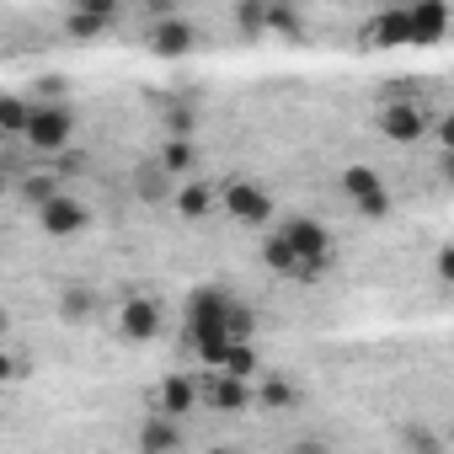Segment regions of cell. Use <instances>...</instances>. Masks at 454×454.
<instances>
[{
  "label": "cell",
  "instance_id": "obj_1",
  "mask_svg": "<svg viewBox=\"0 0 454 454\" xmlns=\"http://www.w3.org/2000/svg\"><path fill=\"white\" fill-rule=\"evenodd\" d=\"M284 247H289V257H294V268H300V278H316V273H326L332 268V231L321 219H310V214H284V224L273 231Z\"/></svg>",
  "mask_w": 454,
  "mask_h": 454
},
{
  "label": "cell",
  "instance_id": "obj_2",
  "mask_svg": "<svg viewBox=\"0 0 454 454\" xmlns=\"http://www.w3.org/2000/svg\"><path fill=\"white\" fill-rule=\"evenodd\" d=\"M22 139L33 150H43V155L70 150V139H75V107L70 102H33V118H27V134Z\"/></svg>",
  "mask_w": 454,
  "mask_h": 454
},
{
  "label": "cell",
  "instance_id": "obj_3",
  "mask_svg": "<svg viewBox=\"0 0 454 454\" xmlns=\"http://www.w3.org/2000/svg\"><path fill=\"white\" fill-rule=\"evenodd\" d=\"M224 321H231V294H224V289H192L187 294V342L224 337ZM224 342H231V337H224Z\"/></svg>",
  "mask_w": 454,
  "mask_h": 454
},
{
  "label": "cell",
  "instance_id": "obj_4",
  "mask_svg": "<svg viewBox=\"0 0 454 454\" xmlns=\"http://www.w3.org/2000/svg\"><path fill=\"white\" fill-rule=\"evenodd\" d=\"M342 192H348V203H353L364 219H385V214H390V187H385V176L369 171V166H348V171H342Z\"/></svg>",
  "mask_w": 454,
  "mask_h": 454
},
{
  "label": "cell",
  "instance_id": "obj_5",
  "mask_svg": "<svg viewBox=\"0 0 454 454\" xmlns=\"http://www.w3.org/2000/svg\"><path fill=\"white\" fill-rule=\"evenodd\" d=\"M160 326H166L160 300H150V294H129V300L118 305V337H123V342H155Z\"/></svg>",
  "mask_w": 454,
  "mask_h": 454
},
{
  "label": "cell",
  "instance_id": "obj_6",
  "mask_svg": "<svg viewBox=\"0 0 454 454\" xmlns=\"http://www.w3.org/2000/svg\"><path fill=\"white\" fill-rule=\"evenodd\" d=\"M224 214L241 219V224H268V219H273V198H268L257 182L231 176V182H224Z\"/></svg>",
  "mask_w": 454,
  "mask_h": 454
},
{
  "label": "cell",
  "instance_id": "obj_7",
  "mask_svg": "<svg viewBox=\"0 0 454 454\" xmlns=\"http://www.w3.org/2000/svg\"><path fill=\"white\" fill-rule=\"evenodd\" d=\"M427 129H433V118H427L422 102H385L380 107V134L395 139V145H417Z\"/></svg>",
  "mask_w": 454,
  "mask_h": 454
},
{
  "label": "cell",
  "instance_id": "obj_8",
  "mask_svg": "<svg viewBox=\"0 0 454 454\" xmlns=\"http://www.w3.org/2000/svg\"><path fill=\"white\" fill-rule=\"evenodd\" d=\"M198 49V27L187 22V17H160V22H150V54L155 59H182V54H192Z\"/></svg>",
  "mask_w": 454,
  "mask_h": 454
},
{
  "label": "cell",
  "instance_id": "obj_9",
  "mask_svg": "<svg viewBox=\"0 0 454 454\" xmlns=\"http://www.w3.org/2000/svg\"><path fill=\"white\" fill-rule=\"evenodd\" d=\"M198 401H203V406H214V411H247L257 395H252V385H247V380H231V374H203V380H198Z\"/></svg>",
  "mask_w": 454,
  "mask_h": 454
},
{
  "label": "cell",
  "instance_id": "obj_10",
  "mask_svg": "<svg viewBox=\"0 0 454 454\" xmlns=\"http://www.w3.org/2000/svg\"><path fill=\"white\" fill-rule=\"evenodd\" d=\"M86 203L81 198H70V192H59V198H49L43 208H38V224L49 236H75V231H86Z\"/></svg>",
  "mask_w": 454,
  "mask_h": 454
},
{
  "label": "cell",
  "instance_id": "obj_11",
  "mask_svg": "<svg viewBox=\"0 0 454 454\" xmlns=\"http://www.w3.org/2000/svg\"><path fill=\"white\" fill-rule=\"evenodd\" d=\"M155 406H160V417H182V411H192L198 406V374H166L160 385H155Z\"/></svg>",
  "mask_w": 454,
  "mask_h": 454
},
{
  "label": "cell",
  "instance_id": "obj_12",
  "mask_svg": "<svg viewBox=\"0 0 454 454\" xmlns=\"http://www.w3.org/2000/svg\"><path fill=\"white\" fill-rule=\"evenodd\" d=\"M449 27V6L427 0V6H406V43H438Z\"/></svg>",
  "mask_w": 454,
  "mask_h": 454
},
{
  "label": "cell",
  "instance_id": "obj_13",
  "mask_svg": "<svg viewBox=\"0 0 454 454\" xmlns=\"http://www.w3.org/2000/svg\"><path fill=\"white\" fill-rule=\"evenodd\" d=\"M139 454H182V427L155 411V417L139 427Z\"/></svg>",
  "mask_w": 454,
  "mask_h": 454
},
{
  "label": "cell",
  "instance_id": "obj_14",
  "mask_svg": "<svg viewBox=\"0 0 454 454\" xmlns=\"http://www.w3.org/2000/svg\"><path fill=\"white\" fill-rule=\"evenodd\" d=\"M27 118H33V97L27 91H6V97H0V134L22 139L27 134Z\"/></svg>",
  "mask_w": 454,
  "mask_h": 454
},
{
  "label": "cell",
  "instance_id": "obj_15",
  "mask_svg": "<svg viewBox=\"0 0 454 454\" xmlns=\"http://www.w3.org/2000/svg\"><path fill=\"white\" fill-rule=\"evenodd\" d=\"M155 166L166 176H187V171H198V145L192 139H166L160 155H155Z\"/></svg>",
  "mask_w": 454,
  "mask_h": 454
},
{
  "label": "cell",
  "instance_id": "obj_16",
  "mask_svg": "<svg viewBox=\"0 0 454 454\" xmlns=\"http://www.w3.org/2000/svg\"><path fill=\"white\" fill-rule=\"evenodd\" d=\"M214 374H231V380H247V385H252V380H257V348H252V342H231Z\"/></svg>",
  "mask_w": 454,
  "mask_h": 454
},
{
  "label": "cell",
  "instance_id": "obj_17",
  "mask_svg": "<svg viewBox=\"0 0 454 454\" xmlns=\"http://www.w3.org/2000/svg\"><path fill=\"white\" fill-rule=\"evenodd\" d=\"M364 38H369V43H380V49L406 43V6H401V12H380V17L364 27Z\"/></svg>",
  "mask_w": 454,
  "mask_h": 454
},
{
  "label": "cell",
  "instance_id": "obj_18",
  "mask_svg": "<svg viewBox=\"0 0 454 454\" xmlns=\"http://www.w3.org/2000/svg\"><path fill=\"white\" fill-rule=\"evenodd\" d=\"M176 214H182V219H208V214H214V187H208V182H187V187L176 192Z\"/></svg>",
  "mask_w": 454,
  "mask_h": 454
},
{
  "label": "cell",
  "instance_id": "obj_19",
  "mask_svg": "<svg viewBox=\"0 0 454 454\" xmlns=\"http://www.w3.org/2000/svg\"><path fill=\"white\" fill-rule=\"evenodd\" d=\"M134 187H139V198H145V203H160V198L171 192V176H166L155 160H145V166H139V176H134Z\"/></svg>",
  "mask_w": 454,
  "mask_h": 454
},
{
  "label": "cell",
  "instance_id": "obj_20",
  "mask_svg": "<svg viewBox=\"0 0 454 454\" xmlns=\"http://www.w3.org/2000/svg\"><path fill=\"white\" fill-rule=\"evenodd\" d=\"M59 192H65V187H59V176H54V171H33V176L22 182V198H27L33 208H43V203H49V198H59Z\"/></svg>",
  "mask_w": 454,
  "mask_h": 454
},
{
  "label": "cell",
  "instance_id": "obj_21",
  "mask_svg": "<svg viewBox=\"0 0 454 454\" xmlns=\"http://www.w3.org/2000/svg\"><path fill=\"white\" fill-rule=\"evenodd\" d=\"M252 395H257L262 406H273V411H278V406H294V401H300V385H294V380H284V374H273V380H268L262 390H252Z\"/></svg>",
  "mask_w": 454,
  "mask_h": 454
},
{
  "label": "cell",
  "instance_id": "obj_22",
  "mask_svg": "<svg viewBox=\"0 0 454 454\" xmlns=\"http://www.w3.org/2000/svg\"><path fill=\"white\" fill-rule=\"evenodd\" d=\"M262 262H268L273 273H289V278H300V268H294V257H289V247H284L278 236H268V241H262Z\"/></svg>",
  "mask_w": 454,
  "mask_h": 454
},
{
  "label": "cell",
  "instance_id": "obj_23",
  "mask_svg": "<svg viewBox=\"0 0 454 454\" xmlns=\"http://www.w3.org/2000/svg\"><path fill=\"white\" fill-rule=\"evenodd\" d=\"M59 316L65 321H86L91 316V289H65L59 294Z\"/></svg>",
  "mask_w": 454,
  "mask_h": 454
},
{
  "label": "cell",
  "instance_id": "obj_24",
  "mask_svg": "<svg viewBox=\"0 0 454 454\" xmlns=\"http://www.w3.org/2000/svg\"><path fill=\"white\" fill-rule=\"evenodd\" d=\"M192 129H198V107H171L166 113V134L171 139H192Z\"/></svg>",
  "mask_w": 454,
  "mask_h": 454
},
{
  "label": "cell",
  "instance_id": "obj_25",
  "mask_svg": "<svg viewBox=\"0 0 454 454\" xmlns=\"http://www.w3.org/2000/svg\"><path fill=\"white\" fill-rule=\"evenodd\" d=\"M406 454H449V449H443V438H438V433L411 427V433H406Z\"/></svg>",
  "mask_w": 454,
  "mask_h": 454
},
{
  "label": "cell",
  "instance_id": "obj_26",
  "mask_svg": "<svg viewBox=\"0 0 454 454\" xmlns=\"http://www.w3.org/2000/svg\"><path fill=\"white\" fill-rule=\"evenodd\" d=\"M65 86H70L65 75H43L38 81V102H65Z\"/></svg>",
  "mask_w": 454,
  "mask_h": 454
},
{
  "label": "cell",
  "instance_id": "obj_27",
  "mask_svg": "<svg viewBox=\"0 0 454 454\" xmlns=\"http://www.w3.org/2000/svg\"><path fill=\"white\" fill-rule=\"evenodd\" d=\"M236 27L241 33H262V6H236Z\"/></svg>",
  "mask_w": 454,
  "mask_h": 454
},
{
  "label": "cell",
  "instance_id": "obj_28",
  "mask_svg": "<svg viewBox=\"0 0 454 454\" xmlns=\"http://www.w3.org/2000/svg\"><path fill=\"white\" fill-rule=\"evenodd\" d=\"M12 374H17V364H12V358H6V353H0V385H6V380H12Z\"/></svg>",
  "mask_w": 454,
  "mask_h": 454
},
{
  "label": "cell",
  "instance_id": "obj_29",
  "mask_svg": "<svg viewBox=\"0 0 454 454\" xmlns=\"http://www.w3.org/2000/svg\"><path fill=\"white\" fill-rule=\"evenodd\" d=\"M289 454H332L326 443H300V449H289Z\"/></svg>",
  "mask_w": 454,
  "mask_h": 454
},
{
  "label": "cell",
  "instance_id": "obj_30",
  "mask_svg": "<svg viewBox=\"0 0 454 454\" xmlns=\"http://www.w3.org/2000/svg\"><path fill=\"white\" fill-rule=\"evenodd\" d=\"M6 326H12V316H6V310H0V342H6Z\"/></svg>",
  "mask_w": 454,
  "mask_h": 454
},
{
  "label": "cell",
  "instance_id": "obj_31",
  "mask_svg": "<svg viewBox=\"0 0 454 454\" xmlns=\"http://www.w3.org/2000/svg\"><path fill=\"white\" fill-rule=\"evenodd\" d=\"M208 454H231V449H208Z\"/></svg>",
  "mask_w": 454,
  "mask_h": 454
}]
</instances>
